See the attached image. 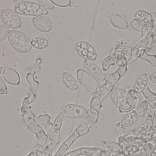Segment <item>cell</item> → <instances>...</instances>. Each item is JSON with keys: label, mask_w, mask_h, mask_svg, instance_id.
Wrapping results in <instances>:
<instances>
[{"label": "cell", "mask_w": 156, "mask_h": 156, "mask_svg": "<svg viewBox=\"0 0 156 156\" xmlns=\"http://www.w3.org/2000/svg\"><path fill=\"white\" fill-rule=\"evenodd\" d=\"M127 70V65H126L120 67L117 71L110 74L105 84L100 87L97 93L92 98L90 114L94 117L98 119L99 113L101 109L102 101L109 95L119 80L126 74Z\"/></svg>", "instance_id": "1"}, {"label": "cell", "mask_w": 156, "mask_h": 156, "mask_svg": "<svg viewBox=\"0 0 156 156\" xmlns=\"http://www.w3.org/2000/svg\"><path fill=\"white\" fill-rule=\"evenodd\" d=\"M21 111L24 123L31 132L36 135L37 137L38 144L44 147L48 139L47 134H45L41 126L35 121L34 115L27 106L23 105Z\"/></svg>", "instance_id": "2"}, {"label": "cell", "mask_w": 156, "mask_h": 156, "mask_svg": "<svg viewBox=\"0 0 156 156\" xmlns=\"http://www.w3.org/2000/svg\"><path fill=\"white\" fill-rule=\"evenodd\" d=\"M8 41L11 47L20 54H27L31 51V39L23 32L18 30L10 31Z\"/></svg>", "instance_id": "3"}, {"label": "cell", "mask_w": 156, "mask_h": 156, "mask_svg": "<svg viewBox=\"0 0 156 156\" xmlns=\"http://www.w3.org/2000/svg\"><path fill=\"white\" fill-rule=\"evenodd\" d=\"M112 102L121 112H127L134 109L127 92L121 87H115L110 94Z\"/></svg>", "instance_id": "4"}, {"label": "cell", "mask_w": 156, "mask_h": 156, "mask_svg": "<svg viewBox=\"0 0 156 156\" xmlns=\"http://www.w3.org/2000/svg\"><path fill=\"white\" fill-rule=\"evenodd\" d=\"M15 12L23 16H45L48 14L45 8L39 4L31 1H23L15 6Z\"/></svg>", "instance_id": "5"}, {"label": "cell", "mask_w": 156, "mask_h": 156, "mask_svg": "<svg viewBox=\"0 0 156 156\" xmlns=\"http://www.w3.org/2000/svg\"><path fill=\"white\" fill-rule=\"evenodd\" d=\"M78 81L86 90L92 94H96L100 89L99 83L85 70L79 69L76 72Z\"/></svg>", "instance_id": "6"}, {"label": "cell", "mask_w": 156, "mask_h": 156, "mask_svg": "<svg viewBox=\"0 0 156 156\" xmlns=\"http://www.w3.org/2000/svg\"><path fill=\"white\" fill-rule=\"evenodd\" d=\"M60 113L64 118L78 119L86 117L88 115V111L82 106L68 104L63 106Z\"/></svg>", "instance_id": "7"}, {"label": "cell", "mask_w": 156, "mask_h": 156, "mask_svg": "<svg viewBox=\"0 0 156 156\" xmlns=\"http://www.w3.org/2000/svg\"><path fill=\"white\" fill-rule=\"evenodd\" d=\"M75 51L85 61H94L97 58L96 49L89 43L85 41H79L75 46Z\"/></svg>", "instance_id": "8"}, {"label": "cell", "mask_w": 156, "mask_h": 156, "mask_svg": "<svg viewBox=\"0 0 156 156\" xmlns=\"http://www.w3.org/2000/svg\"><path fill=\"white\" fill-rule=\"evenodd\" d=\"M0 18L4 25L12 29H18L22 25L21 18L15 11L11 9H4L0 14Z\"/></svg>", "instance_id": "9"}, {"label": "cell", "mask_w": 156, "mask_h": 156, "mask_svg": "<svg viewBox=\"0 0 156 156\" xmlns=\"http://www.w3.org/2000/svg\"><path fill=\"white\" fill-rule=\"evenodd\" d=\"M155 113L156 110H150L147 114H146L143 123L133 130L129 136L140 137L143 134L149 132L152 129L153 126V122L155 118Z\"/></svg>", "instance_id": "10"}, {"label": "cell", "mask_w": 156, "mask_h": 156, "mask_svg": "<svg viewBox=\"0 0 156 156\" xmlns=\"http://www.w3.org/2000/svg\"><path fill=\"white\" fill-rule=\"evenodd\" d=\"M132 51V50L130 48L118 47L110 56L115 61L116 65L121 67L127 65V62L129 59L128 55L129 54L131 55Z\"/></svg>", "instance_id": "11"}, {"label": "cell", "mask_w": 156, "mask_h": 156, "mask_svg": "<svg viewBox=\"0 0 156 156\" xmlns=\"http://www.w3.org/2000/svg\"><path fill=\"white\" fill-rule=\"evenodd\" d=\"M26 79L30 85V89L29 96L23 99V105L28 107V105L31 103L32 102L34 101L36 99L37 92L39 86V82L35 80L34 77V75L31 73H29L27 75Z\"/></svg>", "instance_id": "12"}, {"label": "cell", "mask_w": 156, "mask_h": 156, "mask_svg": "<svg viewBox=\"0 0 156 156\" xmlns=\"http://www.w3.org/2000/svg\"><path fill=\"white\" fill-rule=\"evenodd\" d=\"M32 24L36 30L44 33L51 31L53 27L52 21L46 16L34 17L32 19Z\"/></svg>", "instance_id": "13"}, {"label": "cell", "mask_w": 156, "mask_h": 156, "mask_svg": "<svg viewBox=\"0 0 156 156\" xmlns=\"http://www.w3.org/2000/svg\"><path fill=\"white\" fill-rule=\"evenodd\" d=\"M117 143L120 144L122 149L130 146H136L141 148L142 151L146 144V143H144L141 139L140 137L135 136L126 137L124 136H120L118 139Z\"/></svg>", "instance_id": "14"}, {"label": "cell", "mask_w": 156, "mask_h": 156, "mask_svg": "<svg viewBox=\"0 0 156 156\" xmlns=\"http://www.w3.org/2000/svg\"><path fill=\"white\" fill-rule=\"evenodd\" d=\"M134 20L143 27L151 29L153 21L151 14L145 10H139L134 14Z\"/></svg>", "instance_id": "15"}, {"label": "cell", "mask_w": 156, "mask_h": 156, "mask_svg": "<svg viewBox=\"0 0 156 156\" xmlns=\"http://www.w3.org/2000/svg\"><path fill=\"white\" fill-rule=\"evenodd\" d=\"M98 119L94 117L90 113L88 115L79 125L76 129L75 132L79 136V137H82L89 133V129L91 126L97 122Z\"/></svg>", "instance_id": "16"}, {"label": "cell", "mask_w": 156, "mask_h": 156, "mask_svg": "<svg viewBox=\"0 0 156 156\" xmlns=\"http://www.w3.org/2000/svg\"><path fill=\"white\" fill-rule=\"evenodd\" d=\"M84 68L86 69V72L94 79L101 81H103L106 79L105 74L94 62L85 61Z\"/></svg>", "instance_id": "17"}, {"label": "cell", "mask_w": 156, "mask_h": 156, "mask_svg": "<svg viewBox=\"0 0 156 156\" xmlns=\"http://www.w3.org/2000/svg\"><path fill=\"white\" fill-rule=\"evenodd\" d=\"M2 77L4 80L12 85H18L20 83V76L18 72L12 68H4Z\"/></svg>", "instance_id": "18"}, {"label": "cell", "mask_w": 156, "mask_h": 156, "mask_svg": "<svg viewBox=\"0 0 156 156\" xmlns=\"http://www.w3.org/2000/svg\"><path fill=\"white\" fill-rule=\"evenodd\" d=\"M63 119L64 117L59 113V115L55 118L52 132L49 136L50 139L52 141V143L55 146H56L59 142V132L62 126Z\"/></svg>", "instance_id": "19"}, {"label": "cell", "mask_w": 156, "mask_h": 156, "mask_svg": "<svg viewBox=\"0 0 156 156\" xmlns=\"http://www.w3.org/2000/svg\"><path fill=\"white\" fill-rule=\"evenodd\" d=\"M147 49V45H146L145 39H143L133 48L131 52L130 57L128 61L127 65L130 64L134 62L135 61H136L143 54V53L145 51H146Z\"/></svg>", "instance_id": "20"}, {"label": "cell", "mask_w": 156, "mask_h": 156, "mask_svg": "<svg viewBox=\"0 0 156 156\" xmlns=\"http://www.w3.org/2000/svg\"><path fill=\"white\" fill-rule=\"evenodd\" d=\"M110 22L114 27L121 30H126L129 27V23L126 18L125 16L119 14L110 16Z\"/></svg>", "instance_id": "21"}, {"label": "cell", "mask_w": 156, "mask_h": 156, "mask_svg": "<svg viewBox=\"0 0 156 156\" xmlns=\"http://www.w3.org/2000/svg\"><path fill=\"white\" fill-rule=\"evenodd\" d=\"M147 84L148 78L147 74H141L136 78L133 86V90L137 94L142 93L147 87Z\"/></svg>", "instance_id": "22"}, {"label": "cell", "mask_w": 156, "mask_h": 156, "mask_svg": "<svg viewBox=\"0 0 156 156\" xmlns=\"http://www.w3.org/2000/svg\"><path fill=\"white\" fill-rule=\"evenodd\" d=\"M138 117L139 116L136 111L132 110L129 113L126 114L125 116L122 117L120 122V125L122 126V127L124 128L131 127L137 122Z\"/></svg>", "instance_id": "23"}, {"label": "cell", "mask_w": 156, "mask_h": 156, "mask_svg": "<svg viewBox=\"0 0 156 156\" xmlns=\"http://www.w3.org/2000/svg\"><path fill=\"white\" fill-rule=\"evenodd\" d=\"M62 78L63 82L66 88L72 91H75L78 90L79 88L78 82L69 73L64 72L62 73Z\"/></svg>", "instance_id": "24"}, {"label": "cell", "mask_w": 156, "mask_h": 156, "mask_svg": "<svg viewBox=\"0 0 156 156\" xmlns=\"http://www.w3.org/2000/svg\"><path fill=\"white\" fill-rule=\"evenodd\" d=\"M79 137L78 134L75 132H74L73 134L67 139L66 140L64 141V143L62 144L61 147L58 150V152L55 156H64L66 151L70 148V146L72 145L73 142L76 140Z\"/></svg>", "instance_id": "25"}, {"label": "cell", "mask_w": 156, "mask_h": 156, "mask_svg": "<svg viewBox=\"0 0 156 156\" xmlns=\"http://www.w3.org/2000/svg\"><path fill=\"white\" fill-rule=\"evenodd\" d=\"M98 148L106 151L112 154H116L121 150V147L117 142H105L103 141L99 144Z\"/></svg>", "instance_id": "26"}, {"label": "cell", "mask_w": 156, "mask_h": 156, "mask_svg": "<svg viewBox=\"0 0 156 156\" xmlns=\"http://www.w3.org/2000/svg\"><path fill=\"white\" fill-rule=\"evenodd\" d=\"M99 148L96 147H82L66 153L64 156H86L93 154Z\"/></svg>", "instance_id": "27"}, {"label": "cell", "mask_w": 156, "mask_h": 156, "mask_svg": "<svg viewBox=\"0 0 156 156\" xmlns=\"http://www.w3.org/2000/svg\"><path fill=\"white\" fill-rule=\"evenodd\" d=\"M141 151V148L137 146H130L121 149L119 153L115 154L113 156H132L134 154Z\"/></svg>", "instance_id": "28"}, {"label": "cell", "mask_w": 156, "mask_h": 156, "mask_svg": "<svg viewBox=\"0 0 156 156\" xmlns=\"http://www.w3.org/2000/svg\"><path fill=\"white\" fill-rule=\"evenodd\" d=\"M143 95L146 98L148 105L153 109L156 110V94L153 92L150 89L147 87L143 92Z\"/></svg>", "instance_id": "29"}, {"label": "cell", "mask_w": 156, "mask_h": 156, "mask_svg": "<svg viewBox=\"0 0 156 156\" xmlns=\"http://www.w3.org/2000/svg\"><path fill=\"white\" fill-rule=\"evenodd\" d=\"M31 45L32 47L35 49H44L48 47L49 43L47 39L44 38H34L31 41Z\"/></svg>", "instance_id": "30"}, {"label": "cell", "mask_w": 156, "mask_h": 156, "mask_svg": "<svg viewBox=\"0 0 156 156\" xmlns=\"http://www.w3.org/2000/svg\"><path fill=\"white\" fill-rule=\"evenodd\" d=\"M127 92L134 109L139 105V103L140 101V97L139 94L133 90V89H129Z\"/></svg>", "instance_id": "31"}, {"label": "cell", "mask_w": 156, "mask_h": 156, "mask_svg": "<svg viewBox=\"0 0 156 156\" xmlns=\"http://www.w3.org/2000/svg\"><path fill=\"white\" fill-rule=\"evenodd\" d=\"M156 137V126H154L153 128L148 132L143 134L140 137L141 139L144 143H147L148 142L154 140Z\"/></svg>", "instance_id": "32"}, {"label": "cell", "mask_w": 156, "mask_h": 156, "mask_svg": "<svg viewBox=\"0 0 156 156\" xmlns=\"http://www.w3.org/2000/svg\"><path fill=\"white\" fill-rule=\"evenodd\" d=\"M148 103L147 101L141 102L138 105L137 108V113L139 116L142 117L146 115L147 110H148Z\"/></svg>", "instance_id": "33"}, {"label": "cell", "mask_w": 156, "mask_h": 156, "mask_svg": "<svg viewBox=\"0 0 156 156\" xmlns=\"http://www.w3.org/2000/svg\"><path fill=\"white\" fill-rule=\"evenodd\" d=\"M140 58L141 60L148 62L150 65L156 67V55H149L146 51H145Z\"/></svg>", "instance_id": "34"}, {"label": "cell", "mask_w": 156, "mask_h": 156, "mask_svg": "<svg viewBox=\"0 0 156 156\" xmlns=\"http://www.w3.org/2000/svg\"><path fill=\"white\" fill-rule=\"evenodd\" d=\"M116 65L115 61L111 57V56H108L105 58L102 61V68L104 71H106L109 69L112 65Z\"/></svg>", "instance_id": "35"}, {"label": "cell", "mask_w": 156, "mask_h": 156, "mask_svg": "<svg viewBox=\"0 0 156 156\" xmlns=\"http://www.w3.org/2000/svg\"><path fill=\"white\" fill-rule=\"evenodd\" d=\"M9 33V29L5 25H0V42L4 41L7 38Z\"/></svg>", "instance_id": "36"}, {"label": "cell", "mask_w": 156, "mask_h": 156, "mask_svg": "<svg viewBox=\"0 0 156 156\" xmlns=\"http://www.w3.org/2000/svg\"><path fill=\"white\" fill-rule=\"evenodd\" d=\"M51 121V117L48 115H40L37 119V122L40 126H45L49 124Z\"/></svg>", "instance_id": "37"}, {"label": "cell", "mask_w": 156, "mask_h": 156, "mask_svg": "<svg viewBox=\"0 0 156 156\" xmlns=\"http://www.w3.org/2000/svg\"><path fill=\"white\" fill-rule=\"evenodd\" d=\"M38 2L39 5L46 9L51 10L54 8V4L51 0H38Z\"/></svg>", "instance_id": "38"}, {"label": "cell", "mask_w": 156, "mask_h": 156, "mask_svg": "<svg viewBox=\"0 0 156 156\" xmlns=\"http://www.w3.org/2000/svg\"><path fill=\"white\" fill-rule=\"evenodd\" d=\"M52 1L59 7H68L71 4L70 0H52Z\"/></svg>", "instance_id": "39"}, {"label": "cell", "mask_w": 156, "mask_h": 156, "mask_svg": "<svg viewBox=\"0 0 156 156\" xmlns=\"http://www.w3.org/2000/svg\"><path fill=\"white\" fill-rule=\"evenodd\" d=\"M8 93V89L2 78L0 76V94H5Z\"/></svg>", "instance_id": "40"}, {"label": "cell", "mask_w": 156, "mask_h": 156, "mask_svg": "<svg viewBox=\"0 0 156 156\" xmlns=\"http://www.w3.org/2000/svg\"><path fill=\"white\" fill-rule=\"evenodd\" d=\"M131 27L135 31L139 32H141V33L142 32L144 28V27H143L142 26H141L135 20H133V21L131 22Z\"/></svg>", "instance_id": "41"}, {"label": "cell", "mask_w": 156, "mask_h": 156, "mask_svg": "<svg viewBox=\"0 0 156 156\" xmlns=\"http://www.w3.org/2000/svg\"><path fill=\"white\" fill-rule=\"evenodd\" d=\"M153 148V144L152 143L148 142L147 143H146V144L144 145L142 152H144L148 154H150Z\"/></svg>", "instance_id": "42"}, {"label": "cell", "mask_w": 156, "mask_h": 156, "mask_svg": "<svg viewBox=\"0 0 156 156\" xmlns=\"http://www.w3.org/2000/svg\"><path fill=\"white\" fill-rule=\"evenodd\" d=\"M153 21V25L152 28L151 29L153 32V36L154 39H156V14H151Z\"/></svg>", "instance_id": "43"}, {"label": "cell", "mask_w": 156, "mask_h": 156, "mask_svg": "<svg viewBox=\"0 0 156 156\" xmlns=\"http://www.w3.org/2000/svg\"><path fill=\"white\" fill-rule=\"evenodd\" d=\"M149 79L152 83L156 84V71L151 73V74L149 76Z\"/></svg>", "instance_id": "44"}, {"label": "cell", "mask_w": 156, "mask_h": 156, "mask_svg": "<svg viewBox=\"0 0 156 156\" xmlns=\"http://www.w3.org/2000/svg\"><path fill=\"white\" fill-rule=\"evenodd\" d=\"M153 148L150 154V156H156V141L153 142Z\"/></svg>", "instance_id": "45"}, {"label": "cell", "mask_w": 156, "mask_h": 156, "mask_svg": "<svg viewBox=\"0 0 156 156\" xmlns=\"http://www.w3.org/2000/svg\"><path fill=\"white\" fill-rule=\"evenodd\" d=\"M114 155H115L114 154H112L109 152H108L106 151L101 150V153L99 156H113Z\"/></svg>", "instance_id": "46"}, {"label": "cell", "mask_w": 156, "mask_h": 156, "mask_svg": "<svg viewBox=\"0 0 156 156\" xmlns=\"http://www.w3.org/2000/svg\"><path fill=\"white\" fill-rule=\"evenodd\" d=\"M132 156H150V155L147 154V153H144V152L140 151V152H138V153L134 154Z\"/></svg>", "instance_id": "47"}, {"label": "cell", "mask_w": 156, "mask_h": 156, "mask_svg": "<svg viewBox=\"0 0 156 156\" xmlns=\"http://www.w3.org/2000/svg\"><path fill=\"white\" fill-rule=\"evenodd\" d=\"M101 148H99V149L98 150H96L95 152H94L93 154H90V155H89V156H99L101 153Z\"/></svg>", "instance_id": "48"}, {"label": "cell", "mask_w": 156, "mask_h": 156, "mask_svg": "<svg viewBox=\"0 0 156 156\" xmlns=\"http://www.w3.org/2000/svg\"><path fill=\"white\" fill-rule=\"evenodd\" d=\"M4 70V68L2 66H0V75L2 74Z\"/></svg>", "instance_id": "49"}, {"label": "cell", "mask_w": 156, "mask_h": 156, "mask_svg": "<svg viewBox=\"0 0 156 156\" xmlns=\"http://www.w3.org/2000/svg\"><path fill=\"white\" fill-rule=\"evenodd\" d=\"M14 2H16V3H17V4H20V3H21V2H23V1H16V0H15V1H14Z\"/></svg>", "instance_id": "50"}]
</instances>
